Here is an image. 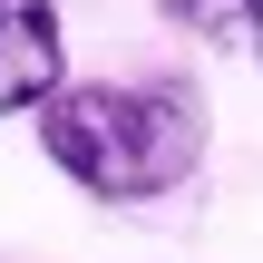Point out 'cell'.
Listing matches in <instances>:
<instances>
[{
  "label": "cell",
  "mask_w": 263,
  "mask_h": 263,
  "mask_svg": "<svg viewBox=\"0 0 263 263\" xmlns=\"http://www.w3.org/2000/svg\"><path fill=\"white\" fill-rule=\"evenodd\" d=\"M68 88L59 0H0V117H29Z\"/></svg>",
  "instance_id": "2"
},
{
  "label": "cell",
  "mask_w": 263,
  "mask_h": 263,
  "mask_svg": "<svg viewBox=\"0 0 263 263\" xmlns=\"http://www.w3.org/2000/svg\"><path fill=\"white\" fill-rule=\"evenodd\" d=\"M156 10L224 59H263V0H156Z\"/></svg>",
  "instance_id": "3"
},
{
  "label": "cell",
  "mask_w": 263,
  "mask_h": 263,
  "mask_svg": "<svg viewBox=\"0 0 263 263\" xmlns=\"http://www.w3.org/2000/svg\"><path fill=\"white\" fill-rule=\"evenodd\" d=\"M39 146L49 166L98 195V205H146V195H176L205 156V117H195V88L176 78H88V88H59L39 107Z\"/></svg>",
  "instance_id": "1"
}]
</instances>
